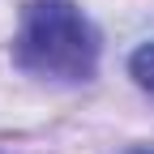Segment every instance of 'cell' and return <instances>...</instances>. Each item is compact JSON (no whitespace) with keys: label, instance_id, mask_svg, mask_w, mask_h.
Instances as JSON below:
<instances>
[{"label":"cell","instance_id":"2","mask_svg":"<svg viewBox=\"0 0 154 154\" xmlns=\"http://www.w3.org/2000/svg\"><path fill=\"white\" fill-rule=\"evenodd\" d=\"M128 73H133V82H137L141 90H150V94H154V43H141L137 51H133Z\"/></svg>","mask_w":154,"mask_h":154},{"label":"cell","instance_id":"3","mask_svg":"<svg viewBox=\"0 0 154 154\" xmlns=\"http://www.w3.org/2000/svg\"><path fill=\"white\" fill-rule=\"evenodd\" d=\"M133 154H154V150H133Z\"/></svg>","mask_w":154,"mask_h":154},{"label":"cell","instance_id":"1","mask_svg":"<svg viewBox=\"0 0 154 154\" xmlns=\"http://www.w3.org/2000/svg\"><path fill=\"white\" fill-rule=\"evenodd\" d=\"M13 60L38 77L86 82L99 64V34L73 0H30L13 38Z\"/></svg>","mask_w":154,"mask_h":154}]
</instances>
